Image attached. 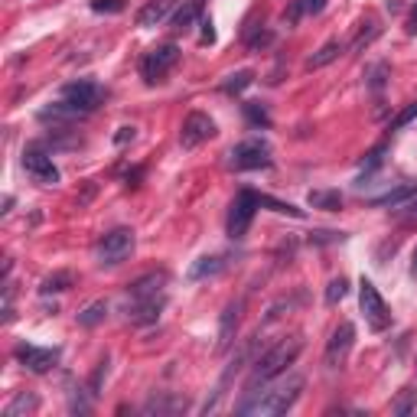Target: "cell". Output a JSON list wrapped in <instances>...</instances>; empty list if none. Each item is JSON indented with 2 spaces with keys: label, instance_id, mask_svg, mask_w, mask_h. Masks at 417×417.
<instances>
[{
  "label": "cell",
  "instance_id": "obj_26",
  "mask_svg": "<svg viewBox=\"0 0 417 417\" xmlns=\"http://www.w3.org/2000/svg\"><path fill=\"white\" fill-rule=\"evenodd\" d=\"M72 284H75V274H72V271H56V274L46 277L40 290H43V294H62V290H68Z\"/></svg>",
  "mask_w": 417,
  "mask_h": 417
},
{
  "label": "cell",
  "instance_id": "obj_10",
  "mask_svg": "<svg viewBox=\"0 0 417 417\" xmlns=\"http://www.w3.org/2000/svg\"><path fill=\"white\" fill-rule=\"evenodd\" d=\"M352 346H356V326L352 323H339L336 330H332L330 342H326V365L330 368H339L346 358H349Z\"/></svg>",
  "mask_w": 417,
  "mask_h": 417
},
{
  "label": "cell",
  "instance_id": "obj_22",
  "mask_svg": "<svg viewBox=\"0 0 417 417\" xmlns=\"http://www.w3.org/2000/svg\"><path fill=\"white\" fill-rule=\"evenodd\" d=\"M75 118H82L75 108H68L66 102H59V104H52V108H46V111H40V121L43 124H68V121H75Z\"/></svg>",
  "mask_w": 417,
  "mask_h": 417
},
{
  "label": "cell",
  "instance_id": "obj_30",
  "mask_svg": "<svg viewBox=\"0 0 417 417\" xmlns=\"http://www.w3.org/2000/svg\"><path fill=\"white\" fill-rule=\"evenodd\" d=\"M258 203L267 205V209H274V212H281V215H290V219H303V209H297V205H290V203H281V199L258 196Z\"/></svg>",
  "mask_w": 417,
  "mask_h": 417
},
{
  "label": "cell",
  "instance_id": "obj_16",
  "mask_svg": "<svg viewBox=\"0 0 417 417\" xmlns=\"http://www.w3.org/2000/svg\"><path fill=\"white\" fill-rule=\"evenodd\" d=\"M176 7V0H147L144 10L137 13V26H157L170 17V10Z\"/></svg>",
  "mask_w": 417,
  "mask_h": 417
},
{
  "label": "cell",
  "instance_id": "obj_13",
  "mask_svg": "<svg viewBox=\"0 0 417 417\" xmlns=\"http://www.w3.org/2000/svg\"><path fill=\"white\" fill-rule=\"evenodd\" d=\"M17 358L23 362L30 372L46 375L49 368H56L59 362V349H36V346H17Z\"/></svg>",
  "mask_w": 417,
  "mask_h": 417
},
{
  "label": "cell",
  "instance_id": "obj_2",
  "mask_svg": "<svg viewBox=\"0 0 417 417\" xmlns=\"http://www.w3.org/2000/svg\"><path fill=\"white\" fill-rule=\"evenodd\" d=\"M300 352H303V336H287L277 346H271L261 358H255V368H251V375H248V382H245V398H251L258 388H264L274 378H281L297 362Z\"/></svg>",
  "mask_w": 417,
  "mask_h": 417
},
{
  "label": "cell",
  "instance_id": "obj_27",
  "mask_svg": "<svg viewBox=\"0 0 417 417\" xmlns=\"http://www.w3.org/2000/svg\"><path fill=\"white\" fill-rule=\"evenodd\" d=\"M104 313H108V303H104V300H95V303H88V307L78 313V326H88V330H92V326H98L104 320Z\"/></svg>",
  "mask_w": 417,
  "mask_h": 417
},
{
  "label": "cell",
  "instance_id": "obj_5",
  "mask_svg": "<svg viewBox=\"0 0 417 417\" xmlns=\"http://www.w3.org/2000/svg\"><path fill=\"white\" fill-rule=\"evenodd\" d=\"M271 167V147L264 140H241L231 147L229 170H264Z\"/></svg>",
  "mask_w": 417,
  "mask_h": 417
},
{
  "label": "cell",
  "instance_id": "obj_31",
  "mask_svg": "<svg viewBox=\"0 0 417 417\" xmlns=\"http://www.w3.org/2000/svg\"><path fill=\"white\" fill-rule=\"evenodd\" d=\"M346 294H349V281H346V277H336V281H330V287H326V303L336 307L339 300H346Z\"/></svg>",
  "mask_w": 417,
  "mask_h": 417
},
{
  "label": "cell",
  "instance_id": "obj_34",
  "mask_svg": "<svg viewBox=\"0 0 417 417\" xmlns=\"http://www.w3.org/2000/svg\"><path fill=\"white\" fill-rule=\"evenodd\" d=\"M124 7H128V0H92L95 13H121Z\"/></svg>",
  "mask_w": 417,
  "mask_h": 417
},
{
  "label": "cell",
  "instance_id": "obj_7",
  "mask_svg": "<svg viewBox=\"0 0 417 417\" xmlns=\"http://www.w3.org/2000/svg\"><path fill=\"white\" fill-rule=\"evenodd\" d=\"M258 209H261V203H258V193H251V189H241L238 196H235V203H231V212H229V235L235 241H241L248 235V229H251V219H255Z\"/></svg>",
  "mask_w": 417,
  "mask_h": 417
},
{
  "label": "cell",
  "instance_id": "obj_32",
  "mask_svg": "<svg viewBox=\"0 0 417 417\" xmlns=\"http://www.w3.org/2000/svg\"><path fill=\"white\" fill-rule=\"evenodd\" d=\"M271 43H274V33H271V30H258L255 36H245V46H248V49H251V52H261V49H267V46H271Z\"/></svg>",
  "mask_w": 417,
  "mask_h": 417
},
{
  "label": "cell",
  "instance_id": "obj_24",
  "mask_svg": "<svg viewBox=\"0 0 417 417\" xmlns=\"http://www.w3.org/2000/svg\"><path fill=\"white\" fill-rule=\"evenodd\" d=\"M339 52H342V43L330 40V43L323 46V49H320V52H313V56L307 59V68H310V72H316V68L330 66V62H336V59H339Z\"/></svg>",
  "mask_w": 417,
  "mask_h": 417
},
{
  "label": "cell",
  "instance_id": "obj_12",
  "mask_svg": "<svg viewBox=\"0 0 417 417\" xmlns=\"http://www.w3.org/2000/svg\"><path fill=\"white\" fill-rule=\"evenodd\" d=\"M163 307H167V294H157V297H147V300H134L128 310V320L134 326H150L160 320Z\"/></svg>",
  "mask_w": 417,
  "mask_h": 417
},
{
  "label": "cell",
  "instance_id": "obj_36",
  "mask_svg": "<svg viewBox=\"0 0 417 417\" xmlns=\"http://www.w3.org/2000/svg\"><path fill=\"white\" fill-rule=\"evenodd\" d=\"M385 75H388V66H385V62L372 66V68H368V88H375V92H378V88L385 85Z\"/></svg>",
  "mask_w": 417,
  "mask_h": 417
},
{
  "label": "cell",
  "instance_id": "obj_3",
  "mask_svg": "<svg viewBox=\"0 0 417 417\" xmlns=\"http://www.w3.org/2000/svg\"><path fill=\"white\" fill-rule=\"evenodd\" d=\"M358 307H362V313H365V323L372 326L375 332H385L388 326H392V310H388L385 297L378 294V287H375L368 277H362V281H358Z\"/></svg>",
  "mask_w": 417,
  "mask_h": 417
},
{
  "label": "cell",
  "instance_id": "obj_11",
  "mask_svg": "<svg viewBox=\"0 0 417 417\" xmlns=\"http://www.w3.org/2000/svg\"><path fill=\"white\" fill-rule=\"evenodd\" d=\"M62 102L68 104V108H75L78 114H88V111L98 108V102H102V88L95 85V82H72V85L62 88Z\"/></svg>",
  "mask_w": 417,
  "mask_h": 417
},
{
  "label": "cell",
  "instance_id": "obj_42",
  "mask_svg": "<svg viewBox=\"0 0 417 417\" xmlns=\"http://www.w3.org/2000/svg\"><path fill=\"white\" fill-rule=\"evenodd\" d=\"M128 140H134V128H121V131H118V137H114V144L124 147Z\"/></svg>",
  "mask_w": 417,
  "mask_h": 417
},
{
  "label": "cell",
  "instance_id": "obj_14",
  "mask_svg": "<svg viewBox=\"0 0 417 417\" xmlns=\"http://www.w3.org/2000/svg\"><path fill=\"white\" fill-rule=\"evenodd\" d=\"M163 284H167V271H150V274H144V277H137V281L128 287V300L134 303V300L157 297V294H163Z\"/></svg>",
  "mask_w": 417,
  "mask_h": 417
},
{
  "label": "cell",
  "instance_id": "obj_1",
  "mask_svg": "<svg viewBox=\"0 0 417 417\" xmlns=\"http://www.w3.org/2000/svg\"><path fill=\"white\" fill-rule=\"evenodd\" d=\"M300 392H303V375H287L281 382L274 378L251 398L238 401V414H287L297 404Z\"/></svg>",
  "mask_w": 417,
  "mask_h": 417
},
{
  "label": "cell",
  "instance_id": "obj_25",
  "mask_svg": "<svg viewBox=\"0 0 417 417\" xmlns=\"http://www.w3.org/2000/svg\"><path fill=\"white\" fill-rule=\"evenodd\" d=\"M414 411H417V392L414 388H401L398 398L392 401V414L408 417V414H414Z\"/></svg>",
  "mask_w": 417,
  "mask_h": 417
},
{
  "label": "cell",
  "instance_id": "obj_41",
  "mask_svg": "<svg viewBox=\"0 0 417 417\" xmlns=\"http://www.w3.org/2000/svg\"><path fill=\"white\" fill-rule=\"evenodd\" d=\"M203 43L212 46L215 43V30H212V20H203Z\"/></svg>",
  "mask_w": 417,
  "mask_h": 417
},
{
  "label": "cell",
  "instance_id": "obj_40",
  "mask_svg": "<svg viewBox=\"0 0 417 417\" xmlns=\"http://www.w3.org/2000/svg\"><path fill=\"white\" fill-rule=\"evenodd\" d=\"M303 4V13H323L326 0H300Z\"/></svg>",
  "mask_w": 417,
  "mask_h": 417
},
{
  "label": "cell",
  "instance_id": "obj_17",
  "mask_svg": "<svg viewBox=\"0 0 417 417\" xmlns=\"http://www.w3.org/2000/svg\"><path fill=\"white\" fill-rule=\"evenodd\" d=\"M238 313H241V300L229 303L225 313H222V326H219V352H225L235 339V330H238Z\"/></svg>",
  "mask_w": 417,
  "mask_h": 417
},
{
  "label": "cell",
  "instance_id": "obj_37",
  "mask_svg": "<svg viewBox=\"0 0 417 417\" xmlns=\"http://www.w3.org/2000/svg\"><path fill=\"white\" fill-rule=\"evenodd\" d=\"M414 118H417V102H411L408 108H404V111H401V114H398V118L392 121V131L408 128V124H411V121H414Z\"/></svg>",
  "mask_w": 417,
  "mask_h": 417
},
{
  "label": "cell",
  "instance_id": "obj_21",
  "mask_svg": "<svg viewBox=\"0 0 417 417\" xmlns=\"http://www.w3.org/2000/svg\"><path fill=\"white\" fill-rule=\"evenodd\" d=\"M36 408H40V398H36L33 392H20L17 398L4 408V417H26V414H33Z\"/></svg>",
  "mask_w": 417,
  "mask_h": 417
},
{
  "label": "cell",
  "instance_id": "obj_9",
  "mask_svg": "<svg viewBox=\"0 0 417 417\" xmlns=\"http://www.w3.org/2000/svg\"><path fill=\"white\" fill-rule=\"evenodd\" d=\"M23 170L30 173V179L40 183V186H52V183H59V170H56V163H52V157L46 154V150H40V147H30V150L23 154Z\"/></svg>",
  "mask_w": 417,
  "mask_h": 417
},
{
  "label": "cell",
  "instance_id": "obj_44",
  "mask_svg": "<svg viewBox=\"0 0 417 417\" xmlns=\"http://www.w3.org/2000/svg\"><path fill=\"white\" fill-rule=\"evenodd\" d=\"M411 274L417 277V248H414V261H411Z\"/></svg>",
  "mask_w": 417,
  "mask_h": 417
},
{
  "label": "cell",
  "instance_id": "obj_43",
  "mask_svg": "<svg viewBox=\"0 0 417 417\" xmlns=\"http://www.w3.org/2000/svg\"><path fill=\"white\" fill-rule=\"evenodd\" d=\"M408 30H411V33H417V10H414V13H411V23H408Z\"/></svg>",
  "mask_w": 417,
  "mask_h": 417
},
{
  "label": "cell",
  "instance_id": "obj_39",
  "mask_svg": "<svg viewBox=\"0 0 417 417\" xmlns=\"http://www.w3.org/2000/svg\"><path fill=\"white\" fill-rule=\"evenodd\" d=\"M104 375H108V358H104V362H98V368H95V375H92V394H98Z\"/></svg>",
  "mask_w": 417,
  "mask_h": 417
},
{
  "label": "cell",
  "instance_id": "obj_4",
  "mask_svg": "<svg viewBox=\"0 0 417 417\" xmlns=\"http://www.w3.org/2000/svg\"><path fill=\"white\" fill-rule=\"evenodd\" d=\"M134 251V231L131 229H111L102 241H98V264L102 267H114V264L128 261Z\"/></svg>",
  "mask_w": 417,
  "mask_h": 417
},
{
  "label": "cell",
  "instance_id": "obj_23",
  "mask_svg": "<svg viewBox=\"0 0 417 417\" xmlns=\"http://www.w3.org/2000/svg\"><path fill=\"white\" fill-rule=\"evenodd\" d=\"M199 13H203V0H189V4H183V7H179L176 13H173V26L186 33L189 26H193V23L199 20Z\"/></svg>",
  "mask_w": 417,
  "mask_h": 417
},
{
  "label": "cell",
  "instance_id": "obj_18",
  "mask_svg": "<svg viewBox=\"0 0 417 417\" xmlns=\"http://www.w3.org/2000/svg\"><path fill=\"white\" fill-rule=\"evenodd\" d=\"M186 411V398H176V394H157L144 404V414H179Z\"/></svg>",
  "mask_w": 417,
  "mask_h": 417
},
{
  "label": "cell",
  "instance_id": "obj_38",
  "mask_svg": "<svg viewBox=\"0 0 417 417\" xmlns=\"http://www.w3.org/2000/svg\"><path fill=\"white\" fill-rule=\"evenodd\" d=\"M300 17H303V4H300V0H290V7L284 10V23H287V26H297Z\"/></svg>",
  "mask_w": 417,
  "mask_h": 417
},
{
  "label": "cell",
  "instance_id": "obj_19",
  "mask_svg": "<svg viewBox=\"0 0 417 417\" xmlns=\"http://www.w3.org/2000/svg\"><path fill=\"white\" fill-rule=\"evenodd\" d=\"M225 271V258L222 255H205L199 258L193 267H189V281H203V277H215V274Z\"/></svg>",
  "mask_w": 417,
  "mask_h": 417
},
{
  "label": "cell",
  "instance_id": "obj_35",
  "mask_svg": "<svg viewBox=\"0 0 417 417\" xmlns=\"http://www.w3.org/2000/svg\"><path fill=\"white\" fill-rule=\"evenodd\" d=\"M382 157H385V144L372 147V150H368V154H365V160H362V170H365V173L378 170V167H382Z\"/></svg>",
  "mask_w": 417,
  "mask_h": 417
},
{
  "label": "cell",
  "instance_id": "obj_20",
  "mask_svg": "<svg viewBox=\"0 0 417 417\" xmlns=\"http://www.w3.org/2000/svg\"><path fill=\"white\" fill-rule=\"evenodd\" d=\"M307 203L313 205V209H323V212H339L342 209V196L336 189H313L307 196Z\"/></svg>",
  "mask_w": 417,
  "mask_h": 417
},
{
  "label": "cell",
  "instance_id": "obj_29",
  "mask_svg": "<svg viewBox=\"0 0 417 417\" xmlns=\"http://www.w3.org/2000/svg\"><path fill=\"white\" fill-rule=\"evenodd\" d=\"M251 82H255V72H248V68H241V72H235V75H229V82H225V92L229 95H241L245 92L248 85H251Z\"/></svg>",
  "mask_w": 417,
  "mask_h": 417
},
{
  "label": "cell",
  "instance_id": "obj_6",
  "mask_svg": "<svg viewBox=\"0 0 417 417\" xmlns=\"http://www.w3.org/2000/svg\"><path fill=\"white\" fill-rule=\"evenodd\" d=\"M176 62H179V46L176 43H163V46L150 49L144 59H140V75H144L147 85H157V82H160Z\"/></svg>",
  "mask_w": 417,
  "mask_h": 417
},
{
  "label": "cell",
  "instance_id": "obj_15",
  "mask_svg": "<svg viewBox=\"0 0 417 417\" xmlns=\"http://www.w3.org/2000/svg\"><path fill=\"white\" fill-rule=\"evenodd\" d=\"M411 199H417V183H401V186H394L392 193L372 199V205L375 209H401V205H408Z\"/></svg>",
  "mask_w": 417,
  "mask_h": 417
},
{
  "label": "cell",
  "instance_id": "obj_8",
  "mask_svg": "<svg viewBox=\"0 0 417 417\" xmlns=\"http://www.w3.org/2000/svg\"><path fill=\"white\" fill-rule=\"evenodd\" d=\"M215 137V121L205 114V111H193L186 121H183V131H179V144L193 150V147L205 144Z\"/></svg>",
  "mask_w": 417,
  "mask_h": 417
},
{
  "label": "cell",
  "instance_id": "obj_33",
  "mask_svg": "<svg viewBox=\"0 0 417 417\" xmlns=\"http://www.w3.org/2000/svg\"><path fill=\"white\" fill-rule=\"evenodd\" d=\"M245 114H248V121H251V124H258V128H271V118H267V111H264L261 104L248 102L245 104Z\"/></svg>",
  "mask_w": 417,
  "mask_h": 417
},
{
  "label": "cell",
  "instance_id": "obj_28",
  "mask_svg": "<svg viewBox=\"0 0 417 417\" xmlns=\"http://www.w3.org/2000/svg\"><path fill=\"white\" fill-rule=\"evenodd\" d=\"M378 36H382V26H378V20H372V23H368V30H362V33H358L356 40H352V52L368 49V46H372L375 40H378Z\"/></svg>",
  "mask_w": 417,
  "mask_h": 417
}]
</instances>
